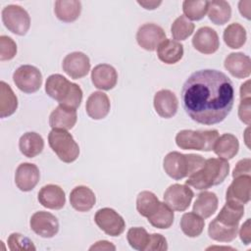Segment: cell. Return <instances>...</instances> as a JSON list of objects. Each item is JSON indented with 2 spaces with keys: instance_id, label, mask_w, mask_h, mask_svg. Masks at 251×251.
Masks as SVG:
<instances>
[{
  "instance_id": "obj_1",
  "label": "cell",
  "mask_w": 251,
  "mask_h": 251,
  "mask_svg": "<svg viewBox=\"0 0 251 251\" xmlns=\"http://www.w3.org/2000/svg\"><path fill=\"white\" fill-rule=\"evenodd\" d=\"M181 103L189 118L198 124L222 123L233 107L232 81L218 70L196 71L182 85Z\"/></svg>"
},
{
  "instance_id": "obj_2",
  "label": "cell",
  "mask_w": 251,
  "mask_h": 251,
  "mask_svg": "<svg viewBox=\"0 0 251 251\" xmlns=\"http://www.w3.org/2000/svg\"><path fill=\"white\" fill-rule=\"evenodd\" d=\"M229 173V164L221 158L205 160L203 167L188 176L186 185L198 190H206L214 185L221 184Z\"/></svg>"
},
{
  "instance_id": "obj_3",
  "label": "cell",
  "mask_w": 251,
  "mask_h": 251,
  "mask_svg": "<svg viewBox=\"0 0 251 251\" xmlns=\"http://www.w3.org/2000/svg\"><path fill=\"white\" fill-rule=\"evenodd\" d=\"M45 91L60 105L72 109H77L82 101L81 88L60 74L48 76L45 82Z\"/></svg>"
},
{
  "instance_id": "obj_4",
  "label": "cell",
  "mask_w": 251,
  "mask_h": 251,
  "mask_svg": "<svg viewBox=\"0 0 251 251\" xmlns=\"http://www.w3.org/2000/svg\"><path fill=\"white\" fill-rule=\"evenodd\" d=\"M204 163L205 159L201 155L173 151L165 156L163 168L170 177L179 180L200 170Z\"/></svg>"
},
{
  "instance_id": "obj_5",
  "label": "cell",
  "mask_w": 251,
  "mask_h": 251,
  "mask_svg": "<svg viewBox=\"0 0 251 251\" xmlns=\"http://www.w3.org/2000/svg\"><path fill=\"white\" fill-rule=\"evenodd\" d=\"M219 137L217 129L192 130L182 129L176 135V145L183 150H198L209 152Z\"/></svg>"
},
{
  "instance_id": "obj_6",
  "label": "cell",
  "mask_w": 251,
  "mask_h": 251,
  "mask_svg": "<svg viewBox=\"0 0 251 251\" xmlns=\"http://www.w3.org/2000/svg\"><path fill=\"white\" fill-rule=\"evenodd\" d=\"M48 143L53 152L64 163H73L78 158V144L73 135L65 129L52 128L48 134Z\"/></svg>"
},
{
  "instance_id": "obj_7",
  "label": "cell",
  "mask_w": 251,
  "mask_h": 251,
  "mask_svg": "<svg viewBox=\"0 0 251 251\" xmlns=\"http://www.w3.org/2000/svg\"><path fill=\"white\" fill-rule=\"evenodd\" d=\"M4 25L17 35H25L30 27V17L28 13L19 5L5 6L1 12Z\"/></svg>"
},
{
  "instance_id": "obj_8",
  "label": "cell",
  "mask_w": 251,
  "mask_h": 251,
  "mask_svg": "<svg viewBox=\"0 0 251 251\" xmlns=\"http://www.w3.org/2000/svg\"><path fill=\"white\" fill-rule=\"evenodd\" d=\"M13 80L21 91L34 93L41 87L42 74L34 66L23 65L14 72Z\"/></svg>"
},
{
  "instance_id": "obj_9",
  "label": "cell",
  "mask_w": 251,
  "mask_h": 251,
  "mask_svg": "<svg viewBox=\"0 0 251 251\" xmlns=\"http://www.w3.org/2000/svg\"><path fill=\"white\" fill-rule=\"evenodd\" d=\"M94 222L101 230L110 236H119L126 228L125 220L112 208L99 209L94 216Z\"/></svg>"
},
{
  "instance_id": "obj_10",
  "label": "cell",
  "mask_w": 251,
  "mask_h": 251,
  "mask_svg": "<svg viewBox=\"0 0 251 251\" xmlns=\"http://www.w3.org/2000/svg\"><path fill=\"white\" fill-rule=\"evenodd\" d=\"M194 196L193 191L188 185L175 183L170 185L164 193V202L174 211H185Z\"/></svg>"
},
{
  "instance_id": "obj_11",
  "label": "cell",
  "mask_w": 251,
  "mask_h": 251,
  "mask_svg": "<svg viewBox=\"0 0 251 251\" xmlns=\"http://www.w3.org/2000/svg\"><path fill=\"white\" fill-rule=\"evenodd\" d=\"M166 39L164 29L153 23L144 24L139 26L136 32L138 45L146 51H154Z\"/></svg>"
},
{
  "instance_id": "obj_12",
  "label": "cell",
  "mask_w": 251,
  "mask_h": 251,
  "mask_svg": "<svg viewBox=\"0 0 251 251\" xmlns=\"http://www.w3.org/2000/svg\"><path fill=\"white\" fill-rule=\"evenodd\" d=\"M31 230L43 238H51L59 231L58 219L45 211L35 212L29 221Z\"/></svg>"
},
{
  "instance_id": "obj_13",
  "label": "cell",
  "mask_w": 251,
  "mask_h": 251,
  "mask_svg": "<svg viewBox=\"0 0 251 251\" xmlns=\"http://www.w3.org/2000/svg\"><path fill=\"white\" fill-rule=\"evenodd\" d=\"M63 71L72 78L78 79L90 71V60L87 55L82 52H72L68 54L62 63Z\"/></svg>"
},
{
  "instance_id": "obj_14",
  "label": "cell",
  "mask_w": 251,
  "mask_h": 251,
  "mask_svg": "<svg viewBox=\"0 0 251 251\" xmlns=\"http://www.w3.org/2000/svg\"><path fill=\"white\" fill-rule=\"evenodd\" d=\"M251 176H240L234 177L226 189V202L235 203L244 206L250 201Z\"/></svg>"
},
{
  "instance_id": "obj_15",
  "label": "cell",
  "mask_w": 251,
  "mask_h": 251,
  "mask_svg": "<svg viewBox=\"0 0 251 251\" xmlns=\"http://www.w3.org/2000/svg\"><path fill=\"white\" fill-rule=\"evenodd\" d=\"M193 47L200 53L210 55L215 53L220 47L218 33L210 26L200 27L192 38Z\"/></svg>"
},
{
  "instance_id": "obj_16",
  "label": "cell",
  "mask_w": 251,
  "mask_h": 251,
  "mask_svg": "<svg viewBox=\"0 0 251 251\" xmlns=\"http://www.w3.org/2000/svg\"><path fill=\"white\" fill-rule=\"evenodd\" d=\"M40 173L36 165L31 163H22L15 173V183L24 192L32 190L38 183Z\"/></svg>"
},
{
  "instance_id": "obj_17",
  "label": "cell",
  "mask_w": 251,
  "mask_h": 251,
  "mask_svg": "<svg viewBox=\"0 0 251 251\" xmlns=\"http://www.w3.org/2000/svg\"><path fill=\"white\" fill-rule=\"evenodd\" d=\"M154 108L156 113L165 119L173 118L178 108V100L176 94L169 89H161L154 95Z\"/></svg>"
},
{
  "instance_id": "obj_18",
  "label": "cell",
  "mask_w": 251,
  "mask_h": 251,
  "mask_svg": "<svg viewBox=\"0 0 251 251\" xmlns=\"http://www.w3.org/2000/svg\"><path fill=\"white\" fill-rule=\"evenodd\" d=\"M91 81L98 89L111 90L117 84L118 73L113 66L100 64L91 71Z\"/></svg>"
},
{
  "instance_id": "obj_19",
  "label": "cell",
  "mask_w": 251,
  "mask_h": 251,
  "mask_svg": "<svg viewBox=\"0 0 251 251\" xmlns=\"http://www.w3.org/2000/svg\"><path fill=\"white\" fill-rule=\"evenodd\" d=\"M39 203L51 210H60L66 204V195L63 188L57 184H47L38 192Z\"/></svg>"
},
{
  "instance_id": "obj_20",
  "label": "cell",
  "mask_w": 251,
  "mask_h": 251,
  "mask_svg": "<svg viewBox=\"0 0 251 251\" xmlns=\"http://www.w3.org/2000/svg\"><path fill=\"white\" fill-rule=\"evenodd\" d=\"M226 70L236 78L248 77L251 74V60L249 56L237 52L230 53L224 62Z\"/></svg>"
},
{
  "instance_id": "obj_21",
  "label": "cell",
  "mask_w": 251,
  "mask_h": 251,
  "mask_svg": "<svg viewBox=\"0 0 251 251\" xmlns=\"http://www.w3.org/2000/svg\"><path fill=\"white\" fill-rule=\"evenodd\" d=\"M111 104L109 97L102 91L92 92L86 100L85 110L87 115L93 120H102L110 112Z\"/></svg>"
},
{
  "instance_id": "obj_22",
  "label": "cell",
  "mask_w": 251,
  "mask_h": 251,
  "mask_svg": "<svg viewBox=\"0 0 251 251\" xmlns=\"http://www.w3.org/2000/svg\"><path fill=\"white\" fill-rule=\"evenodd\" d=\"M77 120L76 109H72L59 105L56 107L49 117V125L52 128L72 129Z\"/></svg>"
},
{
  "instance_id": "obj_23",
  "label": "cell",
  "mask_w": 251,
  "mask_h": 251,
  "mask_svg": "<svg viewBox=\"0 0 251 251\" xmlns=\"http://www.w3.org/2000/svg\"><path fill=\"white\" fill-rule=\"evenodd\" d=\"M70 203L78 212H88L95 205L96 196L89 187L78 185L71 191Z\"/></svg>"
},
{
  "instance_id": "obj_24",
  "label": "cell",
  "mask_w": 251,
  "mask_h": 251,
  "mask_svg": "<svg viewBox=\"0 0 251 251\" xmlns=\"http://www.w3.org/2000/svg\"><path fill=\"white\" fill-rule=\"evenodd\" d=\"M157 56L160 61L167 65L176 64L183 56V45L176 40L166 38L158 46Z\"/></svg>"
},
{
  "instance_id": "obj_25",
  "label": "cell",
  "mask_w": 251,
  "mask_h": 251,
  "mask_svg": "<svg viewBox=\"0 0 251 251\" xmlns=\"http://www.w3.org/2000/svg\"><path fill=\"white\" fill-rule=\"evenodd\" d=\"M238 149V139L231 133H224L219 136L213 147L215 154L226 161L232 159L237 154Z\"/></svg>"
},
{
  "instance_id": "obj_26",
  "label": "cell",
  "mask_w": 251,
  "mask_h": 251,
  "mask_svg": "<svg viewBox=\"0 0 251 251\" xmlns=\"http://www.w3.org/2000/svg\"><path fill=\"white\" fill-rule=\"evenodd\" d=\"M19 148L23 155L27 158H34L39 155L44 148L42 136L34 131L24 133L19 140Z\"/></svg>"
},
{
  "instance_id": "obj_27",
  "label": "cell",
  "mask_w": 251,
  "mask_h": 251,
  "mask_svg": "<svg viewBox=\"0 0 251 251\" xmlns=\"http://www.w3.org/2000/svg\"><path fill=\"white\" fill-rule=\"evenodd\" d=\"M219 200L216 193L203 191L198 194L193 204V212L203 219L210 218L218 209Z\"/></svg>"
},
{
  "instance_id": "obj_28",
  "label": "cell",
  "mask_w": 251,
  "mask_h": 251,
  "mask_svg": "<svg viewBox=\"0 0 251 251\" xmlns=\"http://www.w3.org/2000/svg\"><path fill=\"white\" fill-rule=\"evenodd\" d=\"M54 13L57 19L64 23L75 22L81 13V3L76 0H58L54 5Z\"/></svg>"
},
{
  "instance_id": "obj_29",
  "label": "cell",
  "mask_w": 251,
  "mask_h": 251,
  "mask_svg": "<svg viewBox=\"0 0 251 251\" xmlns=\"http://www.w3.org/2000/svg\"><path fill=\"white\" fill-rule=\"evenodd\" d=\"M244 215V206L235 203L226 202L215 220L226 226H238L241 218Z\"/></svg>"
},
{
  "instance_id": "obj_30",
  "label": "cell",
  "mask_w": 251,
  "mask_h": 251,
  "mask_svg": "<svg viewBox=\"0 0 251 251\" xmlns=\"http://www.w3.org/2000/svg\"><path fill=\"white\" fill-rule=\"evenodd\" d=\"M208 17L210 21L218 25L226 24L231 17V8L228 2L224 0L208 1Z\"/></svg>"
},
{
  "instance_id": "obj_31",
  "label": "cell",
  "mask_w": 251,
  "mask_h": 251,
  "mask_svg": "<svg viewBox=\"0 0 251 251\" xmlns=\"http://www.w3.org/2000/svg\"><path fill=\"white\" fill-rule=\"evenodd\" d=\"M18 108V98L11 86L5 81L0 82V117L13 115Z\"/></svg>"
},
{
  "instance_id": "obj_32",
  "label": "cell",
  "mask_w": 251,
  "mask_h": 251,
  "mask_svg": "<svg viewBox=\"0 0 251 251\" xmlns=\"http://www.w3.org/2000/svg\"><path fill=\"white\" fill-rule=\"evenodd\" d=\"M223 37L227 47L238 49L245 44L247 34L245 28L240 24L232 23L225 28Z\"/></svg>"
},
{
  "instance_id": "obj_33",
  "label": "cell",
  "mask_w": 251,
  "mask_h": 251,
  "mask_svg": "<svg viewBox=\"0 0 251 251\" xmlns=\"http://www.w3.org/2000/svg\"><path fill=\"white\" fill-rule=\"evenodd\" d=\"M238 226H226L215 219L209 224L208 234L211 239L219 242H230L237 236Z\"/></svg>"
},
{
  "instance_id": "obj_34",
  "label": "cell",
  "mask_w": 251,
  "mask_h": 251,
  "mask_svg": "<svg viewBox=\"0 0 251 251\" xmlns=\"http://www.w3.org/2000/svg\"><path fill=\"white\" fill-rule=\"evenodd\" d=\"M204 219L194 212L183 214L180 220V228L188 237L199 236L204 229Z\"/></svg>"
},
{
  "instance_id": "obj_35",
  "label": "cell",
  "mask_w": 251,
  "mask_h": 251,
  "mask_svg": "<svg viewBox=\"0 0 251 251\" xmlns=\"http://www.w3.org/2000/svg\"><path fill=\"white\" fill-rule=\"evenodd\" d=\"M174 210H172L165 202H161L159 208L147 218L148 222L157 228L167 229L174 223Z\"/></svg>"
},
{
  "instance_id": "obj_36",
  "label": "cell",
  "mask_w": 251,
  "mask_h": 251,
  "mask_svg": "<svg viewBox=\"0 0 251 251\" xmlns=\"http://www.w3.org/2000/svg\"><path fill=\"white\" fill-rule=\"evenodd\" d=\"M161 201L151 191H141L136 197V210L145 218L150 217L160 206Z\"/></svg>"
},
{
  "instance_id": "obj_37",
  "label": "cell",
  "mask_w": 251,
  "mask_h": 251,
  "mask_svg": "<svg viewBox=\"0 0 251 251\" xmlns=\"http://www.w3.org/2000/svg\"><path fill=\"white\" fill-rule=\"evenodd\" d=\"M208 10V1L206 0H185L182 3L184 17L191 21L203 19Z\"/></svg>"
},
{
  "instance_id": "obj_38",
  "label": "cell",
  "mask_w": 251,
  "mask_h": 251,
  "mask_svg": "<svg viewBox=\"0 0 251 251\" xmlns=\"http://www.w3.org/2000/svg\"><path fill=\"white\" fill-rule=\"evenodd\" d=\"M194 28L195 25L192 22H190L184 16H179L172 24L171 33L174 39L181 41L188 38L193 33Z\"/></svg>"
},
{
  "instance_id": "obj_39",
  "label": "cell",
  "mask_w": 251,
  "mask_h": 251,
  "mask_svg": "<svg viewBox=\"0 0 251 251\" xmlns=\"http://www.w3.org/2000/svg\"><path fill=\"white\" fill-rule=\"evenodd\" d=\"M126 239L129 245L139 251H145L149 243L150 234L144 227H130L126 233Z\"/></svg>"
},
{
  "instance_id": "obj_40",
  "label": "cell",
  "mask_w": 251,
  "mask_h": 251,
  "mask_svg": "<svg viewBox=\"0 0 251 251\" xmlns=\"http://www.w3.org/2000/svg\"><path fill=\"white\" fill-rule=\"evenodd\" d=\"M7 243L11 251H31L36 249L33 242L28 237L18 232L11 233L8 237Z\"/></svg>"
},
{
  "instance_id": "obj_41",
  "label": "cell",
  "mask_w": 251,
  "mask_h": 251,
  "mask_svg": "<svg viewBox=\"0 0 251 251\" xmlns=\"http://www.w3.org/2000/svg\"><path fill=\"white\" fill-rule=\"evenodd\" d=\"M17 54L16 42L7 35L0 36V61L12 60Z\"/></svg>"
},
{
  "instance_id": "obj_42",
  "label": "cell",
  "mask_w": 251,
  "mask_h": 251,
  "mask_svg": "<svg viewBox=\"0 0 251 251\" xmlns=\"http://www.w3.org/2000/svg\"><path fill=\"white\" fill-rule=\"evenodd\" d=\"M168 249L167 239L160 233L150 234L149 243L145 251H166Z\"/></svg>"
},
{
  "instance_id": "obj_43",
  "label": "cell",
  "mask_w": 251,
  "mask_h": 251,
  "mask_svg": "<svg viewBox=\"0 0 251 251\" xmlns=\"http://www.w3.org/2000/svg\"><path fill=\"white\" fill-rule=\"evenodd\" d=\"M251 98H243L240 99L239 107H238V117L241 122L246 125H250L251 121Z\"/></svg>"
},
{
  "instance_id": "obj_44",
  "label": "cell",
  "mask_w": 251,
  "mask_h": 251,
  "mask_svg": "<svg viewBox=\"0 0 251 251\" xmlns=\"http://www.w3.org/2000/svg\"><path fill=\"white\" fill-rule=\"evenodd\" d=\"M250 165H251V161L249 158H245L237 162L232 172V177L234 178L240 176H250V172H251Z\"/></svg>"
},
{
  "instance_id": "obj_45",
  "label": "cell",
  "mask_w": 251,
  "mask_h": 251,
  "mask_svg": "<svg viewBox=\"0 0 251 251\" xmlns=\"http://www.w3.org/2000/svg\"><path fill=\"white\" fill-rule=\"evenodd\" d=\"M251 226H250V219H247L243 225L241 226L240 227V230H239V237H240V240L248 245L250 244V241H251V230H250Z\"/></svg>"
},
{
  "instance_id": "obj_46",
  "label": "cell",
  "mask_w": 251,
  "mask_h": 251,
  "mask_svg": "<svg viewBox=\"0 0 251 251\" xmlns=\"http://www.w3.org/2000/svg\"><path fill=\"white\" fill-rule=\"evenodd\" d=\"M89 250H116V246L107 240H100L90 246Z\"/></svg>"
},
{
  "instance_id": "obj_47",
  "label": "cell",
  "mask_w": 251,
  "mask_h": 251,
  "mask_svg": "<svg viewBox=\"0 0 251 251\" xmlns=\"http://www.w3.org/2000/svg\"><path fill=\"white\" fill-rule=\"evenodd\" d=\"M250 6H251V1H240L238 3V9L242 17H245L247 20H250Z\"/></svg>"
},
{
  "instance_id": "obj_48",
  "label": "cell",
  "mask_w": 251,
  "mask_h": 251,
  "mask_svg": "<svg viewBox=\"0 0 251 251\" xmlns=\"http://www.w3.org/2000/svg\"><path fill=\"white\" fill-rule=\"evenodd\" d=\"M137 3L146 10H155L162 4V1H137Z\"/></svg>"
},
{
  "instance_id": "obj_49",
  "label": "cell",
  "mask_w": 251,
  "mask_h": 251,
  "mask_svg": "<svg viewBox=\"0 0 251 251\" xmlns=\"http://www.w3.org/2000/svg\"><path fill=\"white\" fill-rule=\"evenodd\" d=\"M250 81L247 80L240 86V99L250 98Z\"/></svg>"
}]
</instances>
